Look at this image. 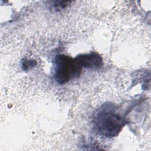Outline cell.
I'll return each instance as SVG.
<instances>
[{"instance_id":"cell-1","label":"cell","mask_w":151,"mask_h":151,"mask_svg":"<svg viewBox=\"0 0 151 151\" xmlns=\"http://www.w3.org/2000/svg\"><path fill=\"white\" fill-rule=\"evenodd\" d=\"M122 117L111 110L100 111L95 118L94 124L100 134L106 137L116 136L124 125Z\"/></svg>"},{"instance_id":"cell-2","label":"cell","mask_w":151,"mask_h":151,"mask_svg":"<svg viewBox=\"0 0 151 151\" xmlns=\"http://www.w3.org/2000/svg\"><path fill=\"white\" fill-rule=\"evenodd\" d=\"M81 68L74 58L65 55L56 56L54 60V78L60 84L69 81L71 78L80 76Z\"/></svg>"},{"instance_id":"cell-3","label":"cell","mask_w":151,"mask_h":151,"mask_svg":"<svg viewBox=\"0 0 151 151\" xmlns=\"http://www.w3.org/2000/svg\"><path fill=\"white\" fill-rule=\"evenodd\" d=\"M74 60L81 68L98 69L103 65L101 57L99 54L94 52L79 55Z\"/></svg>"}]
</instances>
